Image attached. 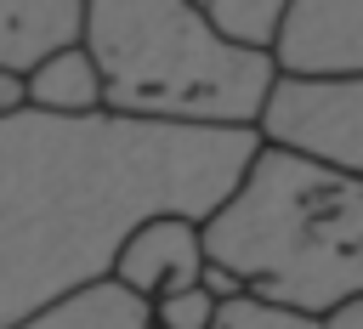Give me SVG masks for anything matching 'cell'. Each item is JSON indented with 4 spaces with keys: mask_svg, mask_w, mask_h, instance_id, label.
Returning a JSON list of instances; mask_svg holds the SVG:
<instances>
[{
    "mask_svg": "<svg viewBox=\"0 0 363 329\" xmlns=\"http://www.w3.org/2000/svg\"><path fill=\"white\" fill-rule=\"evenodd\" d=\"M318 329H363V295H346L329 312H318Z\"/></svg>",
    "mask_w": 363,
    "mask_h": 329,
    "instance_id": "14",
    "label": "cell"
},
{
    "mask_svg": "<svg viewBox=\"0 0 363 329\" xmlns=\"http://www.w3.org/2000/svg\"><path fill=\"white\" fill-rule=\"evenodd\" d=\"M255 125H187L142 113H0V329L113 272L147 216H210L250 153Z\"/></svg>",
    "mask_w": 363,
    "mask_h": 329,
    "instance_id": "1",
    "label": "cell"
},
{
    "mask_svg": "<svg viewBox=\"0 0 363 329\" xmlns=\"http://www.w3.org/2000/svg\"><path fill=\"white\" fill-rule=\"evenodd\" d=\"M23 79H28V108H45V113H96V108H108L102 68L85 51V40H68L57 51L34 57L23 68Z\"/></svg>",
    "mask_w": 363,
    "mask_h": 329,
    "instance_id": "8",
    "label": "cell"
},
{
    "mask_svg": "<svg viewBox=\"0 0 363 329\" xmlns=\"http://www.w3.org/2000/svg\"><path fill=\"white\" fill-rule=\"evenodd\" d=\"M267 57L278 74H363V0H289Z\"/></svg>",
    "mask_w": 363,
    "mask_h": 329,
    "instance_id": "5",
    "label": "cell"
},
{
    "mask_svg": "<svg viewBox=\"0 0 363 329\" xmlns=\"http://www.w3.org/2000/svg\"><path fill=\"white\" fill-rule=\"evenodd\" d=\"M147 306H153V329H210V323H216L221 295H210V289H204V278H199V284H182V289L153 295Z\"/></svg>",
    "mask_w": 363,
    "mask_h": 329,
    "instance_id": "12",
    "label": "cell"
},
{
    "mask_svg": "<svg viewBox=\"0 0 363 329\" xmlns=\"http://www.w3.org/2000/svg\"><path fill=\"white\" fill-rule=\"evenodd\" d=\"M85 0H0V62L28 68L34 57L79 40Z\"/></svg>",
    "mask_w": 363,
    "mask_h": 329,
    "instance_id": "9",
    "label": "cell"
},
{
    "mask_svg": "<svg viewBox=\"0 0 363 329\" xmlns=\"http://www.w3.org/2000/svg\"><path fill=\"white\" fill-rule=\"evenodd\" d=\"M6 329H153V306H147V295H136L130 284H119L108 272L79 289H62L57 301L34 306L28 318H17Z\"/></svg>",
    "mask_w": 363,
    "mask_h": 329,
    "instance_id": "7",
    "label": "cell"
},
{
    "mask_svg": "<svg viewBox=\"0 0 363 329\" xmlns=\"http://www.w3.org/2000/svg\"><path fill=\"white\" fill-rule=\"evenodd\" d=\"M204 221L199 216H147L142 227H130V238L119 244L113 255V278L130 284L136 295H164V289H182V284H199L204 272Z\"/></svg>",
    "mask_w": 363,
    "mask_h": 329,
    "instance_id": "6",
    "label": "cell"
},
{
    "mask_svg": "<svg viewBox=\"0 0 363 329\" xmlns=\"http://www.w3.org/2000/svg\"><path fill=\"white\" fill-rule=\"evenodd\" d=\"M204 255L250 295L312 318L363 295V176L261 142L204 216Z\"/></svg>",
    "mask_w": 363,
    "mask_h": 329,
    "instance_id": "2",
    "label": "cell"
},
{
    "mask_svg": "<svg viewBox=\"0 0 363 329\" xmlns=\"http://www.w3.org/2000/svg\"><path fill=\"white\" fill-rule=\"evenodd\" d=\"M17 108H28V79H23V68L0 62V113H17Z\"/></svg>",
    "mask_w": 363,
    "mask_h": 329,
    "instance_id": "13",
    "label": "cell"
},
{
    "mask_svg": "<svg viewBox=\"0 0 363 329\" xmlns=\"http://www.w3.org/2000/svg\"><path fill=\"white\" fill-rule=\"evenodd\" d=\"M79 40L102 68L113 113L255 125L278 79L267 51L221 40L193 0H85Z\"/></svg>",
    "mask_w": 363,
    "mask_h": 329,
    "instance_id": "3",
    "label": "cell"
},
{
    "mask_svg": "<svg viewBox=\"0 0 363 329\" xmlns=\"http://www.w3.org/2000/svg\"><path fill=\"white\" fill-rule=\"evenodd\" d=\"M255 136L346 176H363V74H278Z\"/></svg>",
    "mask_w": 363,
    "mask_h": 329,
    "instance_id": "4",
    "label": "cell"
},
{
    "mask_svg": "<svg viewBox=\"0 0 363 329\" xmlns=\"http://www.w3.org/2000/svg\"><path fill=\"white\" fill-rule=\"evenodd\" d=\"M210 329H318V318L312 312H295V306H278L267 295L238 289V295H227L216 306V323Z\"/></svg>",
    "mask_w": 363,
    "mask_h": 329,
    "instance_id": "11",
    "label": "cell"
},
{
    "mask_svg": "<svg viewBox=\"0 0 363 329\" xmlns=\"http://www.w3.org/2000/svg\"><path fill=\"white\" fill-rule=\"evenodd\" d=\"M284 6L289 0H199V11L210 17V28L233 45H250V51H267L278 23H284Z\"/></svg>",
    "mask_w": 363,
    "mask_h": 329,
    "instance_id": "10",
    "label": "cell"
}]
</instances>
